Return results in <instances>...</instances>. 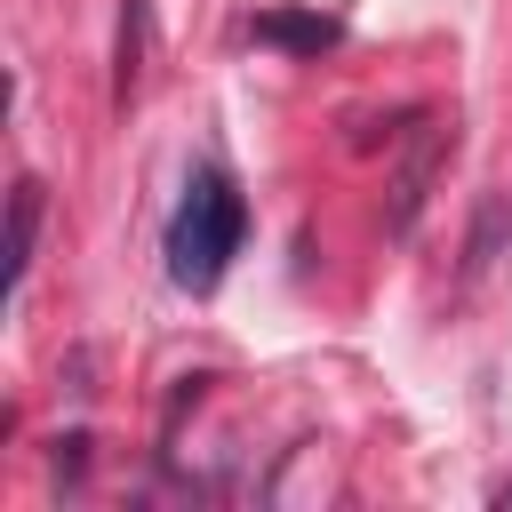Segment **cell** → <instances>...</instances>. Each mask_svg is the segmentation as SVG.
Here are the masks:
<instances>
[{
  "label": "cell",
  "instance_id": "1",
  "mask_svg": "<svg viewBox=\"0 0 512 512\" xmlns=\"http://www.w3.org/2000/svg\"><path fill=\"white\" fill-rule=\"evenodd\" d=\"M240 240H248V200H240V184H232L224 168H192V176H184V200H176V216H168V240H160L168 280L192 288V296H208V288L232 272Z\"/></svg>",
  "mask_w": 512,
  "mask_h": 512
},
{
  "label": "cell",
  "instance_id": "2",
  "mask_svg": "<svg viewBox=\"0 0 512 512\" xmlns=\"http://www.w3.org/2000/svg\"><path fill=\"white\" fill-rule=\"evenodd\" d=\"M32 248H40V184L24 176L16 200H8V296H24V280H32Z\"/></svg>",
  "mask_w": 512,
  "mask_h": 512
},
{
  "label": "cell",
  "instance_id": "3",
  "mask_svg": "<svg viewBox=\"0 0 512 512\" xmlns=\"http://www.w3.org/2000/svg\"><path fill=\"white\" fill-rule=\"evenodd\" d=\"M440 152H448V136H440V128H424V152H416V160L400 168V184H392V216H384L392 232H408V224H416V200H424V184H432Z\"/></svg>",
  "mask_w": 512,
  "mask_h": 512
},
{
  "label": "cell",
  "instance_id": "4",
  "mask_svg": "<svg viewBox=\"0 0 512 512\" xmlns=\"http://www.w3.org/2000/svg\"><path fill=\"white\" fill-rule=\"evenodd\" d=\"M504 240H512V192H488V200H480V224H472V240H464V272L480 280V272L504 256Z\"/></svg>",
  "mask_w": 512,
  "mask_h": 512
},
{
  "label": "cell",
  "instance_id": "5",
  "mask_svg": "<svg viewBox=\"0 0 512 512\" xmlns=\"http://www.w3.org/2000/svg\"><path fill=\"white\" fill-rule=\"evenodd\" d=\"M136 56H144V0H120V40H112V104L136 96Z\"/></svg>",
  "mask_w": 512,
  "mask_h": 512
},
{
  "label": "cell",
  "instance_id": "6",
  "mask_svg": "<svg viewBox=\"0 0 512 512\" xmlns=\"http://www.w3.org/2000/svg\"><path fill=\"white\" fill-rule=\"evenodd\" d=\"M256 40H272V48H304V56H320V48L336 40V24H328V16H256Z\"/></svg>",
  "mask_w": 512,
  "mask_h": 512
},
{
  "label": "cell",
  "instance_id": "7",
  "mask_svg": "<svg viewBox=\"0 0 512 512\" xmlns=\"http://www.w3.org/2000/svg\"><path fill=\"white\" fill-rule=\"evenodd\" d=\"M496 504H512V480H504V488H496Z\"/></svg>",
  "mask_w": 512,
  "mask_h": 512
}]
</instances>
